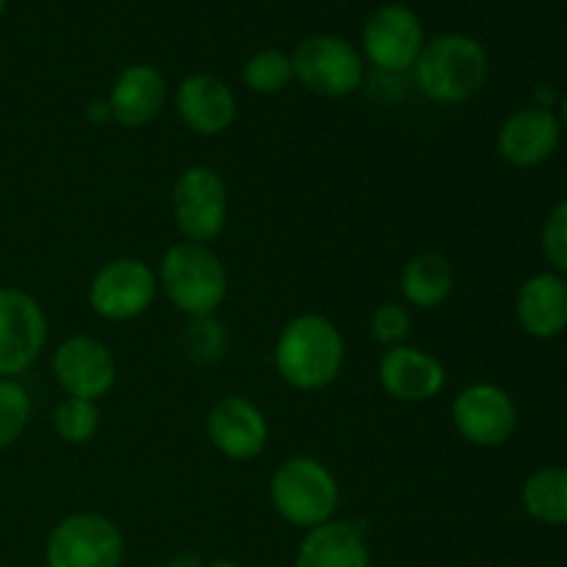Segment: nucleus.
Instances as JSON below:
<instances>
[{
    "instance_id": "1",
    "label": "nucleus",
    "mask_w": 567,
    "mask_h": 567,
    "mask_svg": "<svg viewBox=\"0 0 567 567\" xmlns=\"http://www.w3.org/2000/svg\"><path fill=\"white\" fill-rule=\"evenodd\" d=\"M347 363V341L332 319L299 313L280 330L275 343L277 374L293 391L316 393L338 380Z\"/></svg>"
},
{
    "instance_id": "2",
    "label": "nucleus",
    "mask_w": 567,
    "mask_h": 567,
    "mask_svg": "<svg viewBox=\"0 0 567 567\" xmlns=\"http://www.w3.org/2000/svg\"><path fill=\"white\" fill-rule=\"evenodd\" d=\"M413 72L421 94L432 103H468L485 89L491 55L485 44L468 33H441L426 39Z\"/></svg>"
},
{
    "instance_id": "3",
    "label": "nucleus",
    "mask_w": 567,
    "mask_h": 567,
    "mask_svg": "<svg viewBox=\"0 0 567 567\" xmlns=\"http://www.w3.org/2000/svg\"><path fill=\"white\" fill-rule=\"evenodd\" d=\"M155 275L166 299L188 319L214 316L227 297V269L210 244H172Z\"/></svg>"
},
{
    "instance_id": "4",
    "label": "nucleus",
    "mask_w": 567,
    "mask_h": 567,
    "mask_svg": "<svg viewBox=\"0 0 567 567\" xmlns=\"http://www.w3.org/2000/svg\"><path fill=\"white\" fill-rule=\"evenodd\" d=\"M269 498L275 513L297 529H316L336 515L341 487L336 474L310 454L288 457L269 480Z\"/></svg>"
},
{
    "instance_id": "5",
    "label": "nucleus",
    "mask_w": 567,
    "mask_h": 567,
    "mask_svg": "<svg viewBox=\"0 0 567 567\" xmlns=\"http://www.w3.org/2000/svg\"><path fill=\"white\" fill-rule=\"evenodd\" d=\"M293 81L319 97L341 100L358 92L365 81V61L349 39L336 33H313L291 53Z\"/></svg>"
},
{
    "instance_id": "6",
    "label": "nucleus",
    "mask_w": 567,
    "mask_h": 567,
    "mask_svg": "<svg viewBox=\"0 0 567 567\" xmlns=\"http://www.w3.org/2000/svg\"><path fill=\"white\" fill-rule=\"evenodd\" d=\"M125 535L100 513H75L53 526L44 546L48 567H122Z\"/></svg>"
},
{
    "instance_id": "7",
    "label": "nucleus",
    "mask_w": 567,
    "mask_h": 567,
    "mask_svg": "<svg viewBox=\"0 0 567 567\" xmlns=\"http://www.w3.org/2000/svg\"><path fill=\"white\" fill-rule=\"evenodd\" d=\"M426 44V31L415 9L404 3H385L369 14L360 31V55L365 64L385 75L413 70Z\"/></svg>"
},
{
    "instance_id": "8",
    "label": "nucleus",
    "mask_w": 567,
    "mask_h": 567,
    "mask_svg": "<svg viewBox=\"0 0 567 567\" xmlns=\"http://www.w3.org/2000/svg\"><path fill=\"white\" fill-rule=\"evenodd\" d=\"M227 186L214 166L194 164L177 175L172 186V216L183 241H216L227 225Z\"/></svg>"
},
{
    "instance_id": "9",
    "label": "nucleus",
    "mask_w": 567,
    "mask_h": 567,
    "mask_svg": "<svg viewBox=\"0 0 567 567\" xmlns=\"http://www.w3.org/2000/svg\"><path fill=\"white\" fill-rule=\"evenodd\" d=\"M158 275L142 258H114L94 271L89 282V305L105 321H133L153 308L158 297Z\"/></svg>"
},
{
    "instance_id": "10",
    "label": "nucleus",
    "mask_w": 567,
    "mask_h": 567,
    "mask_svg": "<svg viewBox=\"0 0 567 567\" xmlns=\"http://www.w3.org/2000/svg\"><path fill=\"white\" fill-rule=\"evenodd\" d=\"M48 343V316L22 288L0 286V380H17Z\"/></svg>"
},
{
    "instance_id": "11",
    "label": "nucleus",
    "mask_w": 567,
    "mask_h": 567,
    "mask_svg": "<svg viewBox=\"0 0 567 567\" xmlns=\"http://www.w3.org/2000/svg\"><path fill=\"white\" fill-rule=\"evenodd\" d=\"M452 424L471 446L498 449L518 430V408L502 385L474 382L454 396Z\"/></svg>"
},
{
    "instance_id": "12",
    "label": "nucleus",
    "mask_w": 567,
    "mask_h": 567,
    "mask_svg": "<svg viewBox=\"0 0 567 567\" xmlns=\"http://www.w3.org/2000/svg\"><path fill=\"white\" fill-rule=\"evenodd\" d=\"M53 377L72 399L100 402L116 385V360L100 338L70 336L53 352Z\"/></svg>"
},
{
    "instance_id": "13",
    "label": "nucleus",
    "mask_w": 567,
    "mask_h": 567,
    "mask_svg": "<svg viewBox=\"0 0 567 567\" xmlns=\"http://www.w3.org/2000/svg\"><path fill=\"white\" fill-rule=\"evenodd\" d=\"M205 432H208L210 446L233 463H249L260 457L269 443V421L264 410L247 396L219 399L208 410Z\"/></svg>"
},
{
    "instance_id": "14",
    "label": "nucleus",
    "mask_w": 567,
    "mask_h": 567,
    "mask_svg": "<svg viewBox=\"0 0 567 567\" xmlns=\"http://www.w3.org/2000/svg\"><path fill=\"white\" fill-rule=\"evenodd\" d=\"M172 103H175L183 125L197 136H221L225 131H230L238 116L233 89L210 72H194V75L183 78Z\"/></svg>"
},
{
    "instance_id": "15",
    "label": "nucleus",
    "mask_w": 567,
    "mask_h": 567,
    "mask_svg": "<svg viewBox=\"0 0 567 567\" xmlns=\"http://www.w3.org/2000/svg\"><path fill=\"white\" fill-rule=\"evenodd\" d=\"M377 380L388 396L399 402H432L446 388V369L435 354L419 347H393L385 349L377 365Z\"/></svg>"
},
{
    "instance_id": "16",
    "label": "nucleus",
    "mask_w": 567,
    "mask_h": 567,
    "mask_svg": "<svg viewBox=\"0 0 567 567\" xmlns=\"http://www.w3.org/2000/svg\"><path fill=\"white\" fill-rule=\"evenodd\" d=\"M559 136H563V127L554 111L524 105L502 122L496 147L509 166L535 169L557 153Z\"/></svg>"
},
{
    "instance_id": "17",
    "label": "nucleus",
    "mask_w": 567,
    "mask_h": 567,
    "mask_svg": "<svg viewBox=\"0 0 567 567\" xmlns=\"http://www.w3.org/2000/svg\"><path fill=\"white\" fill-rule=\"evenodd\" d=\"M169 100V86L158 66L131 64L116 75L109 92V111L116 125L136 131L161 116Z\"/></svg>"
},
{
    "instance_id": "18",
    "label": "nucleus",
    "mask_w": 567,
    "mask_h": 567,
    "mask_svg": "<svg viewBox=\"0 0 567 567\" xmlns=\"http://www.w3.org/2000/svg\"><path fill=\"white\" fill-rule=\"evenodd\" d=\"M515 316L526 336L551 341L567 330V280L559 271L532 275L515 297Z\"/></svg>"
},
{
    "instance_id": "19",
    "label": "nucleus",
    "mask_w": 567,
    "mask_h": 567,
    "mask_svg": "<svg viewBox=\"0 0 567 567\" xmlns=\"http://www.w3.org/2000/svg\"><path fill=\"white\" fill-rule=\"evenodd\" d=\"M293 567H371V551L363 529L347 520H327L308 529L299 543Z\"/></svg>"
},
{
    "instance_id": "20",
    "label": "nucleus",
    "mask_w": 567,
    "mask_h": 567,
    "mask_svg": "<svg viewBox=\"0 0 567 567\" xmlns=\"http://www.w3.org/2000/svg\"><path fill=\"white\" fill-rule=\"evenodd\" d=\"M399 286H402V297L410 308L432 310L452 297L454 269L446 255L421 252L404 264Z\"/></svg>"
},
{
    "instance_id": "21",
    "label": "nucleus",
    "mask_w": 567,
    "mask_h": 567,
    "mask_svg": "<svg viewBox=\"0 0 567 567\" xmlns=\"http://www.w3.org/2000/svg\"><path fill=\"white\" fill-rule=\"evenodd\" d=\"M520 504L537 524L567 526V465L537 468L524 482Z\"/></svg>"
},
{
    "instance_id": "22",
    "label": "nucleus",
    "mask_w": 567,
    "mask_h": 567,
    "mask_svg": "<svg viewBox=\"0 0 567 567\" xmlns=\"http://www.w3.org/2000/svg\"><path fill=\"white\" fill-rule=\"evenodd\" d=\"M177 347H181L183 358L192 363L214 365L230 349V336L216 316H199V319L186 321L181 338H177Z\"/></svg>"
},
{
    "instance_id": "23",
    "label": "nucleus",
    "mask_w": 567,
    "mask_h": 567,
    "mask_svg": "<svg viewBox=\"0 0 567 567\" xmlns=\"http://www.w3.org/2000/svg\"><path fill=\"white\" fill-rule=\"evenodd\" d=\"M244 86L255 94H280L293 81L291 55L277 48H264L247 59L241 70Z\"/></svg>"
},
{
    "instance_id": "24",
    "label": "nucleus",
    "mask_w": 567,
    "mask_h": 567,
    "mask_svg": "<svg viewBox=\"0 0 567 567\" xmlns=\"http://www.w3.org/2000/svg\"><path fill=\"white\" fill-rule=\"evenodd\" d=\"M53 430L70 446H83V443L94 441L100 432V408L97 402H86V399L66 396L59 408L53 410Z\"/></svg>"
},
{
    "instance_id": "25",
    "label": "nucleus",
    "mask_w": 567,
    "mask_h": 567,
    "mask_svg": "<svg viewBox=\"0 0 567 567\" xmlns=\"http://www.w3.org/2000/svg\"><path fill=\"white\" fill-rule=\"evenodd\" d=\"M31 421V396L20 380H0V452L14 446Z\"/></svg>"
},
{
    "instance_id": "26",
    "label": "nucleus",
    "mask_w": 567,
    "mask_h": 567,
    "mask_svg": "<svg viewBox=\"0 0 567 567\" xmlns=\"http://www.w3.org/2000/svg\"><path fill=\"white\" fill-rule=\"evenodd\" d=\"M410 327H413V316L399 302H382L380 308H374L369 321L371 338L385 349L402 347L410 336Z\"/></svg>"
},
{
    "instance_id": "27",
    "label": "nucleus",
    "mask_w": 567,
    "mask_h": 567,
    "mask_svg": "<svg viewBox=\"0 0 567 567\" xmlns=\"http://www.w3.org/2000/svg\"><path fill=\"white\" fill-rule=\"evenodd\" d=\"M540 244L548 264H551L559 275H567V199L554 205L551 214L546 216Z\"/></svg>"
},
{
    "instance_id": "28",
    "label": "nucleus",
    "mask_w": 567,
    "mask_h": 567,
    "mask_svg": "<svg viewBox=\"0 0 567 567\" xmlns=\"http://www.w3.org/2000/svg\"><path fill=\"white\" fill-rule=\"evenodd\" d=\"M86 120L94 122V125H103L105 120H111L109 103H105V100H94V103L86 109Z\"/></svg>"
},
{
    "instance_id": "29",
    "label": "nucleus",
    "mask_w": 567,
    "mask_h": 567,
    "mask_svg": "<svg viewBox=\"0 0 567 567\" xmlns=\"http://www.w3.org/2000/svg\"><path fill=\"white\" fill-rule=\"evenodd\" d=\"M554 103H557V92H554L551 86H540L535 92V103H532V105H537V109L554 111Z\"/></svg>"
},
{
    "instance_id": "30",
    "label": "nucleus",
    "mask_w": 567,
    "mask_h": 567,
    "mask_svg": "<svg viewBox=\"0 0 567 567\" xmlns=\"http://www.w3.org/2000/svg\"><path fill=\"white\" fill-rule=\"evenodd\" d=\"M158 567H203V563H199V557H194V554H177L175 559H169V563Z\"/></svg>"
},
{
    "instance_id": "31",
    "label": "nucleus",
    "mask_w": 567,
    "mask_h": 567,
    "mask_svg": "<svg viewBox=\"0 0 567 567\" xmlns=\"http://www.w3.org/2000/svg\"><path fill=\"white\" fill-rule=\"evenodd\" d=\"M557 120H559V127H563V131H567V94L563 100H559V114H557Z\"/></svg>"
},
{
    "instance_id": "32",
    "label": "nucleus",
    "mask_w": 567,
    "mask_h": 567,
    "mask_svg": "<svg viewBox=\"0 0 567 567\" xmlns=\"http://www.w3.org/2000/svg\"><path fill=\"white\" fill-rule=\"evenodd\" d=\"M203 567H244V565L233 563V559H214V563H208V565H203Z\"/></svg>"
},
{
    "instance_id": "33",
    "label": "nucleus",
    "mask_w": 567,
    "mask_h": 567,
    "mask_svg": "<svg viewBox=\"0 0 567 567\" xmlns=\"http://www.w3.org/2000/svg\"><path fill=\"white\" fill-rule=\"evenodd\" d=\"M6 6H9V0H0V17L6 14Z\"/></svg>"
}]
</instances>
